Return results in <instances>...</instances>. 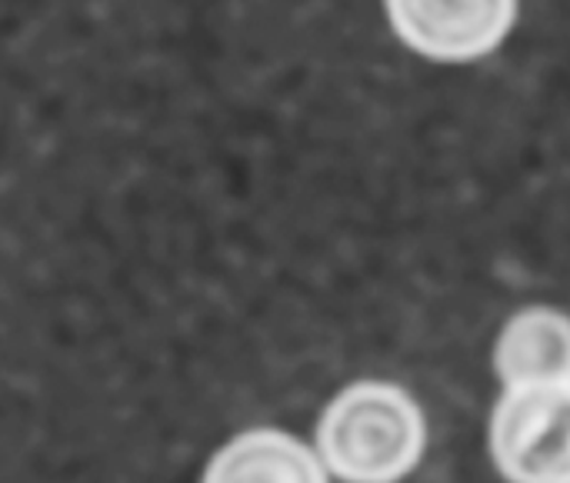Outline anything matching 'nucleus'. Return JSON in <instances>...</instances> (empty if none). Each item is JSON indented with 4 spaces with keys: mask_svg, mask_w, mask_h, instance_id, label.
Masks as SVG:
<instances>
[{
    "mask_svg": "<svg viewBox=\"0 0 570 483\" xmlns=\"http://www.w3.org/2000/svg\"><path fill=\"white\" fill-rule=\"evenodd\" d=\"M421 404L397 384L357 381L321 414L317 457L344 483H397L424 457Z\"/></svg>",
    "mask_w": 570,
    "mask_h": 483,
    "instance_id": "1",
    "label": "nucleus"
},
{
    "mask_svg": "<svg viewBox=\"0 0 570 483\" xmlns=\"http://www.w3.org/2000/svg\"><path fill=\"white\" fill-rule=\"evenodd\" d=\"M488 444L508 483H570V384L508 387Z\"/></svg>",
    "mask_w": 570,
    "mask_h": 483,
    "instance_id": "2",
    "label": "nucleus"
},
{
    "mask_svg": "<svg viewBox=\"0 0 570 483\" xmlns=\"http://www.w3.org/2000/svg\"><path fill=\"white\" fill-rule=\"evenodd\" d=\"M494 371L504 387L570 384V317L554 307L518 310L498 344Z\"/></svg>",
    "mask_w": 570,
    "mask_h": 483,
    "instance_id": "4",
    "label": "nucleus"
},
{
    "mask_svg": "<svg viewBox=\"0 0 570 483\" xmlns=\"http://www.w3.org/2000/svg\"><path fill=\"white\" fill-rule=\"evenodd\" d=\"M521 0H384L394 33L421 57L468 63L494 53L514 30Z\"/></svg>",
    "mask_w": 570,
    "mask_h": 483,
    "instance_id": "3",
    "label": "nucleus"
},
{
    "mask_svg": "<svg viewBox=\"0 0 570 483\" xmlns=\"http://www.w3.org/2000/svg\"><path fill=\"white\" fill-rule=\"evenodd\" d=\"M200 483H331L324 461L297 437L254 427L227 441Z\"/></svg>",
    "mask_w": 570,
    "mask_h": 483,
    "instance_id": "5",
    "label": "nucleus"
}]
</instances>
